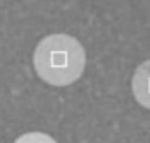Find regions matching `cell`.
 <instances>
[{"mask_svg":"<svg viewBox=\"0 0 150 143\" xmlns=\"http://www.w3.org/2000/svg\"><path fill=\"white\" fill-rule=\"evenodd\" d=\"M34 69L39 78L50 85H71L83 74L85 50L76 37L51 34L37 44L34 51Z\"/></svg>","mask_w":150,"mask_h":143,"instance_id":"cell-1","label":"cell"},{"mask_svg":"<svg viewBox=\"0 0 150 143\" xmlns=\"http://www.w3.org/2000/svg\"><path fill=\"white\" fill-rule=\"evenodd\" d=\"M132 94L134 99L150 110V60L138 65L132 76Z\"/></svg>","mask_w":150,"mask_h":143,"instance_id":"cell-2","label":"cell"},{"mask_svg":"<svg viewBox=\"0 0 150 143\" xmlns=\"http://www.w3.org/2000/svg\"><path fill=\"white\" fill-rule=\"evenodd\" d=\"M14 143H57V141L50 134H44V132H27L20 136Z\"/></svg>","mask_w":150,"mask_h":143,"instance_id":"cell-3","label":"cell"}]
</instances>
